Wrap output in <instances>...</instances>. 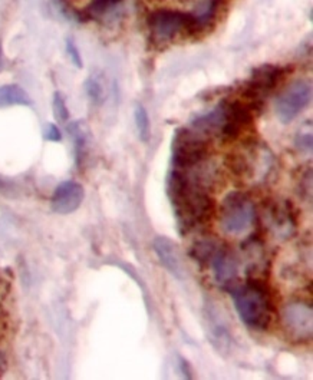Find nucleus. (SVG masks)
<instances>
[{
  "instance_id": "nucleus-19",
  "label": "nucleus",
  "mask_w": 313,
  "mask_h": 380,
  "mask_svg": "<svg viewBox=\"0 0 313 380\" xmlns=\"http://www.w3.org/2000/svg\"><path fill=\"white\" fill-rule=\"evenodd\" d=\"M123 0H91V4L85 9V15L88 19L92 18H102L103 15L110 13L118 5H121Z\"/></svg>"
},
{
  "instance_id": "nucleus-1",
  "label": "nucleus",
  "mask_w": 313,
  "mask_h": 380,
  "mask_svg": "<svg viewBox=\"0 0 313 380\" xmlns=\"http://www.w3.org/2000/svg\"><path fill=\"white\" fill-rule=\"evenodd\" d=\"M167 194L180 234L207 223L213 215V200L187 171L171 168L167 178Z\"/></svg>"
},
{
  "instance_id": "nucleus-22",
  "label": "nucleus",
  "mask_w": 313,
  "mask_h": 380,
  "mask_svg": "<svg viewBox=\"0 0 313 380\" xmlns=\"http://www.w3.org/2000/svg\"><path fill=\"white\" fill-rule=\"evenodd\" d=\"M52 106H54V115L59 122H67L69 120V110L65 100V96L62 92L54 93V100H52Z\"/></svg>"
},
{
  "instance_id": "nucleus-18",
  "label": "nucleus",
  "mask_w": 313,
  "mask_h": 380,
  "mask_svg": "<svg viewBox=\"0 0 313 380\" xmlns=\"http://www.w3.org/2000/svg\"><path fill=\"white\" fill-rule=\"evenodd\" d=\"M134 118H135V127L138 131V138L141 142L148 144L151 139V124H149V117L145 108L138 103L135 106L134 111Z\"/></svg>"
},
{
  "instance_id": "nucleus-23",
  "label": "nucleus",
  "mask_w": 313,
  "mask_h": 380,
  "mask_svg": "<svg viewBox=\"0 0 313 380\" xmlns=\"http://www.w3.org/2000/svg\"><path fill=\"white\" fill-rule=\"evenodd\" d=\"M65 47H67V53L69 59L72 61V64L78 68V69H82L84 68V62H82V57H81V52H79V47L78 45L75 43L74 39H67L65 42Z\"/></svg>"
},
{
  "instance_id": "nucleus-6",
  "label": "nucleus",
  "mask_w": 313,
  "mask_h": 380,
  "mask_svg": "<svg viewBox=\"0 0 313 380\" xmlns=\"http://www.w3.org/2000/svg\"><path fill=\"white\" fill-rule=\"evenodd\" d=\"M147 25L156 40L164 42L176 38L183 30L193 32V16L181 11L160 9L148 16Z\"/></svg>"
},
{
  "instance_id": "nucleus-4",
  "label": "nucleus",
  "mask_w": 313,
  "mask_h": 380,
  "mask_svg": "<svg viewBox=\"0 0 313 380\" xmlns=\"http://www.w3.org/2000/svg\"><path fill=\"white\" fill-rule=\"evenodd\" d=\"M207 155V144L197 131L178 128L171 141L173 168L188 171L194 168Z\"/></svg>"
},
{
  "instance_id": "nucleus-10",
  "label": "nucleus",
  "mask_w": 313,
  "mask_h": 380,
  "mask_svg": "<svg viewBox=\"0 0 313 380\" xmlns=\"http://www.w3.org/2000/svg\"><path fill=\"white\" fill-rule=\"evenodd\" d=\"M85 198V190L82 184L76 181H64L61 183L50 198V208L54 212L61 215H68L75 212Z\"/></svg>"
},
{
  "instance_id": "nucleus-7",
  "label": "nucleus",
  "mask_w": 313,
  "mask_h": 380,
  "mask_svg": "<svg viewBox=\"0 0 313 380\" xmlns=\"http://www.w3.org/2000/svg\"><path fill=\"white\" fill-rule=\"evenodd\" d=\"M286 74V68L276 65H263L256 68L250 79L247 81L243 95L249 99V102L254 106H260L265 98L278 86V84L283 79Z\"/></svg>"
},
{
  "instance_id": "nucleus-27",
  "label": "nucleus",
  "mask_w": 313,
  "mask_h": 380,
  "mask_svg": "<svg viewBox=\"0 0 313 380\" xmlns=\"http://www.w3.org/2000/svg\"><path fill=\"white\" fill-rule=\"evenodd\" d=\"M6 367H8L6 357H5V355L2 352H0V376H2L6 372Z\"/></svg>"
},
{
  "instance_id": "nucleus-14",
  "label": "nucleus",
  "mask_w": 313,
  "mask_h": 380,
  "mask_svg": "<svg viewBox=\"0 0 313 380\" xmlns=\"http://www.w3.org/2000/svg\"><path fill=\"white\" fill-rule=\"evenodd\" d=\"M68 131L69 135L74 141V149H75V162L76 167L79 168L86 156H88V151H89V129L86 128V125L81 121H75L71 122L68 125Z\"/></svg>"
},
{
  "instance_id": "nucleus-2",
  "label": "nucleus",
  "mask_w": 313,
  "mask_h": 380,
  "mask_svg": "<svg viewBox=\"0 0 313 380\" xmlns=\"http://www.w3.org/2000/svg\"><path fill=\"white\" fill-rule=\"evenodd\" d=\"M236 311L241 321L253 330H266L273 316L272 300L268 289L258 280L230 287Z\"/></svg>"
},
{
  "instance_id": "nucleus-16",
  "label": "nucleus",
  "mask_w": 313,
  "mask_h": 380,
  "mask_svg": "<svg viewBox=\"0 0 313 380\" xmlns=\"http://www.w3.org/2000/svg\"><path fill=\"white\" fill-rule=\"evenodd\" d=\"M219 0H203V2L197 6V9L191 13L193 16V32L203 30L207 25H210L217 12Z\"/></svg>"
},
{
  "instance_id": "nucleus-5",
  "label": "nucleus",
  "mask_w": 313,
  "mask_h": 380,
  "mask_svg": "<svg viewBox=\"0 0 313 380\" xmlns=\"http://www.w3.org/2000/svg\"><path fill=\"white\" fill-rule=\"evenodd\" d=\"M312 99V85L305 79L289 84L275 100V113L282 124H290L309 105Z\"/></svg>"
},
{
  "instance_id": "nucleus-26",
  "label": "nucleus",
  "mask_w": 313,
  "mask_h": 380,
  "mask_svg": "<svg viewBox=\"0 0 313 380\" xmlns=\"http://www.w3.org/2000/svg\"><path fill=\"white\" fill-rule=\"evenodd\" d=\"M178 366H180L181 374H183L184 377H187V379H191V377H193V374H191V367H190V364L187 363L186 359L178 357Z\"/></svg>"
},
{
  "instance_id": "nucleus-3",
  "label": "nucleus",
  "mask_w": 313,
  "mask_h": 380,
  "mask_svg": "<svg viewBox=\"0 0 313 380\" xmlns=\"http://www.w3.org/2000/svg\"><path fill=\"white\" fill-rule=\"evenodd\" d=\"M254 214L250 197L241 191H232L220 207V226L227 234H243L251 227Z\"/></svg>"
},
{
  "instance_id": "nucleus-15",
  "label": "nucleus",
  "mask_w": 313,
  "mask_h": 380,
  "mask_svg": "<svg viewBox=\"0 0 313 380\" xmlns=\"http://www.w3.org/2000/svg\"><path fill=\"white\" fill-rule=\"evenodd\" d=\"M11 106H32L30 95L16 84L0 86V110Z\"/></svg>"
},
{
  "instance_id": "nucleus-17",
  "label": "nucleus",
  "mask_w": 313,
  "mask_h": 380,
  "mask_svg": "<svg viewBox=\"0 0 313 380\" xmlns=\"http://www.w3.org/2000/svg\"><path fill=\"white\" fill-rule=\"evenodd\" d=\"M219 247L220 244L215 240H201L193 246L190 255L193 257V260L198 261L200 264L208 265V261L212 260L213 254L217 251Z\"/></svg>"
},
{
  "instance_id": "nucleus-11",
  "label": "nucleus",
  "mask_w": 313,
  "mask_h": 380,
  "mask_svg": "<svg viewBox=\"0 0 313 380\" xmlns=\"http://www.w3.org/2000/svg\"><path fill=\"white\" fill-rule=\"evenodd\" d=\"M152 248L156 258L169 273L176 279H183V265L174 241L164 236H156L152 241Z\"/></svg>"
},
{
  "instance_id": "nucleus-12",
  "label": "nucleus",
  "mask_w": 313,
  "mask_h": 380,
  "mask_svg": "<svg viewBox=\"0 0 313 380\" xmlns=\"http://www.w3.org/2000/svg\"><path fill=\"white\" fill-rule=\"evenodd\" d=\"M208 265L212 267L216 283L222 286L233 283L237 276V260L223 246L217 248L212 260L208 261Z\"/></svg>"
},
{
  "instance_id": "nucleus-13",
  "label": "nucleus",
  "mask_w": 313,
  "mask_h": 380,
  "mask_svg": "<svg viewBox=\"0 0 313 380\" xmlns=\"http://www.w3.org/2000/svg\"><path fill=\"white\" fill-rule=\"evenodd\" d=\"M205 314L210 342L219 352H229L232 345V336L227 329V324L220 318L219 313H216L215 309H208Z\"/></svg>"
},
{
  "instance_id": "nucleus-20",
  "label": "nucleus",
  "mask_w": 313,
  "mask_h": 380,
  "mask_svg": "<svg viewBox=\"0 0 313 380\" xmlns=\"http://www.w3.org/2000/svg\"><path fill=\"white\" fill-rule=\"evenodd\" d=\"M54 5H55V9L59 12V15L64 16L69 22L82 23L88 21V16L85 15V12L76 11L72 5L67 2V0H54Z\"/></svg>"
},
{
  "instance_id": "nucleus-24",
  "label": "nucleus",
  "mask_w": 313,
  "mask_h": 380,
  "mask_svg": "<svg viewBox=\"0 0 313 380\" xmlns=\"http://www.w3.org/2000/svg\"><path fill=\"white\" fill-rule=\"evenodd\" d=\"M43 139L49 141V142H61L62 132L55 124H47L43 129Z\"/></svg>"
},
{
  "instance_id": "nucleus-9",
  "label": "nucleus",
  "mask_w": 313,
  "mask_h": 380,
  "mask_svg": "<svg viewBox=\"0 0 313 380\" xmlns=\"http://www.w3.org/2000/svg\"><path fill=\"white\" fill-rule=\"evenodd\" d=\"M266 224L279 238H289L296 231V215L289 201H275L266 208Z\"/></svg>"
},
{
  "instance_id": "nucleus-8",
  "label": "nucleus",
  "mask_w": 313,
  "mask_h": 380,
  "mask_svg": "<svg viewBox=\"0 0 313 380\" xmlns=\"http://www.w3.org/2000/svg\"><path fill=\"white\" fill-rule=\"evenodd\" d=\"M282 321L288 335L296 342H307L313 333L312 307L303 301H293L285 306Z\"/></svg>"
},
{
  "instance_id": "nucleus-21",
  "label": "nucleus",
  "mask_w": 313,
  "mask_h": 380,
  "mask_svg": "<svg viewBox=\"0 0 313 380\" xmlns=\"http://www.w3.org/2000/svg\"><path fill=\"white\" fill-rule=\"evenodd\" d=\"M84 86H85V92H86V96L89 98V100L93 105H101L103 100V86H102L101 81L95 76H89L85 81Z\"/></svg>"
},
{
  "instance_id": "nucleus-25",
  "label": "nucleus",
  "mask_w": 313,
  "mask_h": 380,
  "mask_svg": "<svg viewBox=\"0 0 313 380\" xmlns=\"http://www.w3.org/2000/svg\"><path fill=\"white\" fill-rule=\"evenodd\" d=\"M296 145L305 151H312V134L310 132H306L303 135H300L297 139H296Z\"/></svg>"
}]
</instances>
